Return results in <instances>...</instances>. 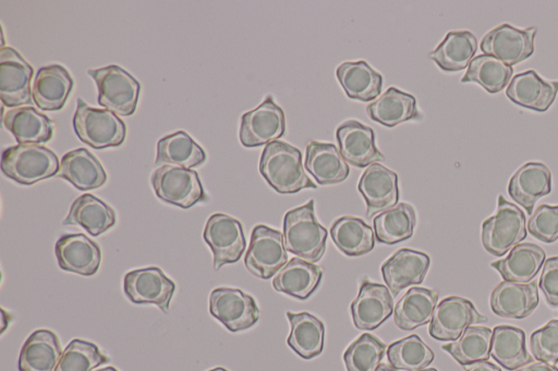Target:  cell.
<instances>
[{
    "label": "cell",
    "mask_w": 558,
    "mask_h": 371,
    "mask_svg": "<svg viewBox=\"0 0 558 371\" xmlns=\"http://www.w3.org/2000/svg\"><path fill=\"white\" fill-rule=\"evenodd\" d=\"M259 172L280 194L316 188L303 168L301 151L284 141L275 140L265 146L259 160Z\"/></svg>",
    "instance_id": "1"
},
{
    "label": "cell",
    "mask_w": 558,
    "mask_h": 371,
    "mask_svg": "<svg viewBox=\"0 0 558 371\" xmlns=\"http://www.w3.org/2000/svg\"><path fill=\"white\" fill-rule=\"evenodd\" d=\"M328 232L315 217L314 200L289 210L283 218V238L288 251L308 262H317L326 250Z\"/></svg>",
    "instance_id": "2"
},
{
    "label": "cell",
    "mask_w": 558,
    "mask_h": 371,
    "mask_svg": "<svg viewBox=\"0 0 558 371\" xmlns=\"http://www.w3.org/2000/svg\"><path fill=\"white\" fill-rule=\"evenodd\" d=\"M57 154L38 144H19L7 148L1 157L3 174L21 185H33L58 174Z\"/></svg>",
    "instance_id": "3"
},
{
    "label": "cell",
    "mask_w": 558,
    "mask_h": 371,
    "mask_svg": "<svg viewBox=\"0 0 558 371\" xmlns=\"http://www.w3.org/2000/svg\"><path fill=\"white\" fill-rule=\"evenodd\" d=\"M525 237L523 211L499 195L495 214L482 224V244L485 250L493 256L501 257Z\"/></svg>",
    "instance_id": "4"
},
{
    "label": "cell",
    "mask_w": 558,
    "mask_h": 371,
    "mask_svg": "<svg viewBox=\"0 0 558 371\" xmlns=\"http://www.w3.org/2000/svg\"><path fill=\"white\" fill-rule=\"evenodd\" d=\"M73 128L82 141L95 149L122 145L126 133L123 121L116 113L92 108L81 98L76 100Z\"/></svg>",
    "instance_id": "5"
},
{
    "label": "cell",
    "mask_w": 558,
    "mask_h": 371,
    "mask_svg": "<svg viewBox=\"0 0 558 371\" xmlns=\"http://www.w3.org/2000/svg\"><path fill=\"white\" fill-rule=\"evenodd\" d=\"M98 89V103L107 110L129 116L134 113L141 84L119 65L88 70Z\"/></svg>",
    "instance_id": "6"
},
{
    "label": "cell",
    "mask_w": 558,
    "mask_h": 371,
    "mask_svg": "<svg viewBox=\"0 0 558 371\" xmlns=\"http://www.w3.org/2000/svg\"><path fill=\"white\" fill-rule=\"evenodd\" d=\"M151 185L159 199L183 209L207 201L198 174L191 169L159 166L151 175Z\"/></svg>",
    "instance_id": "7"
},
{
    "label": "cell",
    "mask_w": 558,
    "mask_h": 371,
    "mask_svg": "<svg viewBox=\"0 0 558 371\" xmlns=\"http://www.w3.org/2000/svg\"><path fill=\"white\" fill-rule=\"evenodd\" d=\"M287 261L283 234L263 224L256 225L244 258L246 269L255 276L267 280L277 274Z\"/></svg>",
    "instance_id": "8"
},
{
    "label": "cell",
    "mask_w": 558,
    "mask_h": 371,
    "mask_svg": "<svg viewBox=\"0 0 558 371\" xmlns=\"http://www.w3.org/2000/svg\"><path fill=\"white\" fill-rule=\"evenodd\" d=\"M203 237L213 251L215 270L239 261L246 247L242 224L225 213L208 218Z\"/></svg>",
    "instance_id": "9"
},
{
    "label": "cell",
    "mask_w": 558,
    "mask_h": 371,
    "mask_svg": "<svg viewBox=\"0 0 558 371\" xmlns=\"http://www.w3.org/2000/svg\"><path fill=\"white\" fill-rule=\"evenodd\" d=\"M209 312L233 333L252 327L259 319L255 299L241 289L231 287L213 289Z\"/></svg>",
    "instance_id": "10"
},
{
    "label": "cell",
    "mask_w": 558,
    "mask_h": 371,
    "mask_svg": "<svg viewBox=\"0 0 558 371\" xmlns=\"http://www.w3.org/2000/svg\"><path fill=\"white\" fill-rule=\"evenodd\" d=\"M486 320L469 299L449 296L436 306L428 332L435 339L453 342L472 324Z\"/></svg>",
    "instance_id": "11"
},
{
    "label": "cell",
    "mask_w": 558,
    "mask_h": 371,
    "mask_svg": "<svg viewBox=\"0 0 558 371\" xmlns=\"http://www.w3.org/2000/svg\"><path fill=\"white\" fill-rule=\"evenodd\" d=\"M123 289L130 301L153 304L161 311L169 312L175 284L161 269L149 267L128 272L123 279Z\"/></svg>",
    "instance_id": "12"
},
{
    "label": "cell",
    "mask_w": 558,
    "mask_h": 371,
    "mask_svg": "<svg viewBox=\"0 0 558 371\" xmlns=\"http://www.w3.org/2000/svg\"><path fill=\"white\" fill-rule=\"evenodd\" d=\"M284 132V113L268 96L257 108L242 115L239 137L244 147H258L275 141Z\"/></svg>",
    "instance_id": "13"
},
{
    "label": "cell",
    "mask_w": 558,
    "mask_h": 371,
    "mask_svg": "<svg viewBox=\"0 0 558 371\" xmlns=\"http://www.w3.org/2000/svg\"><path fill=\"white\" fill-rule=\"evenodd\" d=\"M535 35V27L520 29L509 24H501L483 37L481 50L484 54L495 57L512 66L533 54Z\"/></svg>",
    "instance_id": "14"
},
{
    "label": "cell",
    "mask_w": 558,
    "mask_h": 371,
    "mask_svg": "<svg viewBox=\"0 0 558 371\" xmlns=\"http://www.w3.org/2000/svg\"><path fill=\"white\" fill-rule=\"evenodd\" d=\"M33 67L11 47L0 51V97L4 106L31 103Z\"/></svg>",
    "instance_id": "15"
},
{
    "label": "cell",
    "mask_w": 558,
    "mask_h": 371,
    "mask_svg": "<svg viewBox=\"0 0 558 371\" xmlns=\"http://www.w3.org/2000/svg\"><path fill=\"white\" fill-rule=\"evenodd\" d=\"M393 311V300L388 287L363 280L357 297L351 304V314L355 327L375 330Z\"/></svg>",
    "instance_id": "16"
},
{
    "label": "cell",
    "mask_w": 558,
    "mask_h": 371,
    "mask_svg": "<svg viewBox=\"0 0 558 371\" xmlns=\"http://www.w3.org/2000/svg\"><path fill=\"white\" fill-rule=\"evenodd\" d=\"M336 137L342 158L356 168L385 160L375 145L374 131L359 121L349 120L340 124Z\"/></svg>",
    "instance_id": "17"
},
{
    "label": "cell",
    "mask_w": 558,
    "mask_h": 371,
    "mask_svg": "<svg viewBox=\"0 0 558 371\" xmlns=\"http://www.w3.org/2000/svg\"><path fill=\"white\" fill-rule=\"evenodd\" d=\"M54 252L63 271L90 276L100 265L99 246L84 234H65L56 243Z\"/></svg>",
    "instance_id": "18"
},
{
    "label": "cell",
    "mask_w": 558,
    "mask_h": 371,
    "mask_svg": "<svg viewBox=\"0 0 558 371\" xmlns=\"http://www.w3.org/2000/svg\"><path fill=\"white\" fill-rule=\"evenodd\" d=\"M357 189L366 202L367 217H372L397 205L398 175L379 163H373L360 177Z\"/></svg>",
    "instance_id": "19"
},
{
    "label": "cell",
    "mask_w": 558,
    "mask_h": 371,
    "mask_svg": "<svg viewBox=\"0 0 558 371\" xmlns=\"http://www.w3.org/2000/svg\"><path fill=\"white\" fill-rule=\"evenodd\" d=\"M429 264L425 252L401 248L383 263L381 273L389 290L397 296L403 288L422 283Z\"/></svg>",
    "instance_id": "20"
},
{
    "label": "cell",
    "mask_w": 558,
    "mask_h": 371,
    "mask_svg": "<svg viewBox=\"0 0 558 371\" xmlns=\"http://www.w3.org/2000/svg\"><path fill=\"white\" fill-rule=\"evenodd\" d=\"M551 191V173L541 162H527L511 176L508 194L527 214H532L535 202Z\"/></svg>",
    "instance_id": "21"
},
{
    "label": "cell",
    "mask_w": 558,
    "mask_h": 371,
    "mask_svg": "<svg viewBox=\"0 0 558 371\" xmlns=\"http://www.w3.org/2000/svg\"><path fill=\"white\" fill-rule=\"evenodd\" d=\"M538 289L535 282L517 283L504 281L490 295L493 312L502 318L523 319L538 305Z\"/></svg>",
    "instance_id": "22"
},
{
    "label": "cell",
    "mask_w": 558,
    "mask_h": 371,
    "mask_svg": "<svg viewBox=\"0 0 558 371\" xmlns=\"http://www.w3.org/2000/svg\"><path fill=\"white\" fill-rule=\"evenodd\" d=\"M557 92L558 81L544 79L533 70L514 75L506 90L512 102L537 112L546 111Z\"/></svg>",
    "instance_id": "23"
},
{
    "label": "cell",
    "mask_w": 558,
    "mask_h": 371,
    "mask_svg": "<svg viewBox=\"0 0 558 371\" xmlns=\"http://www.w3.org/2000/svg\"><path fill=\"white\" fill-rule=\"evenodd\" d=\"M73 84V78L64 66H43L35 76L32 98L44 111L61 110L72 91Z\"/></svg>",
    "instance_id": "24"
},
{
    "label": "cell",
    "mask_w": 558,
    "mask_h": 371,
    "mask_svg": "<svg viewBox=\"0 0 558 371\" xmlns=\"http://www.w3.org/2000/svg\"><path fill=\"white\" fill-rule=\"evenodd\" d=\"M61 355V346L56 333L39 329L24 342L17 369L19 371H54Z\"/></svg>",
    "instance_id": "25"
},
{
    "label": "cell",
    "mask_w": 558,
    "mask_h": 371,
    "mask_svg": "<svg viewBox=\"0 0 558 371\" xmlns=\"http://www.w3.org/2000/svg\"><path fill=\"white\" fill-rule=\"evenodd\" d=\"M304 163L308 173L319 185L343 182L350 171L340 151L331 143H308Z\"/></svg>",
    "instance_id": "26"
},
{
    "label": "cell",
    "mask_w": 558,
    "mask_h": 371,
    "mask_svg": "<svg viewBox=\"0 0 558 371\" xmlns=\"http://www.w3.org/2000/svg\"><path fill=\"white\" fill-rule=\"evenodd\" d=\"M57 175L80 190L96 189L107 182L101 163L85 148L66 152L61 159Z\"/></svg>",
    "instance_id": "27"
},
{
    "label": "cell",
    "mask_w": 558,
    "mask_h": 371,
    "mask_svg": "<svg viewBox=\"0 0 558 371\" xmlns=\"http://www.w3.org/2000/svg\"><path fill=\"white\" fill-rule=\"evenodd\" d=\"M545 258L546 253L538 245L523 243L514 246L506 258L492 262L490 267L505 281L530 283L539 272Z\"/></svg>",
    "instance_id": "28"
},
{
    "label": "cell",
    "mask_w": 558,
    "mask_h": 371,
    "mask_svg": "<svg viewBox=\"0 0 558 371\" xmlns=\"http://www.w3.org/2000/svg\"><path fill=\"white\" fill-rule=\"evenodd\" d=\"M322 276L318 265L295 257L277 272L272 286L277 292L304 300L318 287Z\"/></svg>",
    "instance_id": "29"
},
{
    "label": "cell",
    "mask_w": 558,
    "mask_h": 371,
    "mask_svg": "<svg viewBox=\"0 0 558 371\" xmlns=\"http://www.w3.org/2000/svg\"><path fill=\"white\" fill-rule=\"evenodd\" d=\"M3 124L19 144H41L53 135V123L33 107H17L7 110Z\"/></svg>",
    "instance_id": "30"
},
{
    "label": "cell",
    "mask_w": 558,
    "mask_h": 371,
    "mask_svg": "<svg viewBox=\"0 0 558 371\" xmlns=\"http://www.w3.org/2000/svg\"><path fill=\"white\" fill-rule=\"evenodd\" d=\"M368 116L387 127H393L405 121L421 119L416 99L396 87L388 88L366 107Z\"/></svg>",
    "instance_id": "31"
},
{
    "label": "cell",
    "mask_w": 558,
    "mask_h": 371,
    "mask_svg": "<svg viewBox=\"0 0 558 371\" xmlns=\"http://www.w3.org/2000/svg\"><path fill=\"white\" fill-rule=\"evenodd\" d=\"M62 224L80 225L92 236H98L116 224V213L102 200L84 194L73 201Z\"/></svg>",
    "instance_id": "32"
},
{
    "label": "cell",
    "mask_w": 558,
    "mask_h": 371,
    "mask_svg": "<svg viewBox=\"0 0 558 371\" xmlns=\"http://www.w3.org/2000/svg\"><path fill=\"white\" fill-rule=\"evenodd\" d=\"M438 293L426 287H411L395 307V323L410 331L432 321Z\"/></svg>",
    "instance_id": "33"
},
{
    "label": "cell",
    "mask_w": 558,
    "mask_h": 371,
    "mask_svg": "<svg viewBox=\"0 0 558 371\" xmlns=\"http://www.w3.org/2000/svg\"><path fill=\"white\" fill-rule=\"evenodd\" d=\"M336 75L351 99L367 102L381 91V75L365 61L343 62L337 67Z\"/></svg>",
    "instance_id": "34"
},
{
    "label": "cell",
    "mask_w": 558,
    "mask_h": 371,
    "mask_svg": "<svg viewBox=\"0 0 558 371\" xmlns=\"http://www.w3.org/2000/svg\"><path fill=\"white\" fill-rule=\"evenodd\" d=\"M290 322L288 345L302 358L312 359L324 348L325 325L308 312H287Z\"/></svg>",
    "instance_id": "35"
},
{
    "label": "cell",
    "mask_w": 558,
    "mask_h": 371,
    "mask_svg": "<svg viewBox=\"0 0 558 371\" xmlns=\"http://www.w3.org/2000/svg\"><path fill=\"white\" fill-rule=\"evenodd\" d=\"M477 50V39L469 30L449 32L429 58L446 72H458L469 66Z\"/></svg>",
    "instance_id": "36"
},
{
    "label": "cell",
    "mask_w": 558,
    "mask_h": 371,
    "mask_svg": "<svg viewBox=\"0 0 558 371\" xmlns=\"http://www.w3.org/2000/svg\"><path fill=\"white\" fill-rule=\"evenodd\" d=\"M205 160L203 148L183 131L165 136L157 144L156 165L191 169L203 164Z\"/></svg>",
    "instance_id": "37"
},
{
    "label": "cell",
    "mask_w": 558,
    "mask_h": 371,
    "mask_svg": "<svg viewBox=\"0 0 558 371\" xmlns=\"http://www.w3.org/2000/svg\"><path fill=\"white\" fill-rule=\"evenodd\" d=\"M490 356L507 370H515L532 361L526 350L525 333L510 325H498L493 330Z\"/></svg>",
    "instance_id": "38"
},
{
    "label": "cell",
    "mask_w": 558,
    "mask_h": 371,
    "mask_svg": "<svg viewBox=\"0 0 558 371\" xmlns=\"http://www.w3.org/2000/svg\"><path fill=\"white\" fill-rule=\"evenodd\" d=\"M330 235L337 248L349 257L366 255L375 244L372 227L354 217L336 220L330 227Z\"/></svg>",
    "instance_id": "39"
},
{
    "label": "cell",
    "mask_w": 558,
    "mask_h": 371,
    "mask_svg": "<svg viewBox=\"0 0 558 371\" xmlns=\"http://www.w3.org/2000/svg\"><path fill=\"white\" fill-rule=\"evenodd\" d=\"M416 223L414 208L407 202H399L378 213L374 220L375 236L379 243L393 245L410 238Z\"/></svg>",
    "instance_id": "40"
},
{
    "label": "cell",
    "mask_w": 558,
    "mask_h": 371,
    "mask_svg": "<svg viewBox=\"0 0 558 371\" xmlns=\"http://www.w3.org/2000/svg\"><path fill=\"white\" fill-rule=\"evenodd\" d=\"M493 331L486 326H470L462 335L442 349L461 366L485 361L490 357Z\"/></svg>",
    "instance_id": "41"
},
{
    "label": "cell",
    "mask_w": 558,
    "mask_h": 371,
    "mask_svg": "<svg viewBox=\"0 0 558 371\" xmlns=\"http://www.w3.org/2000/svg\"><path fill=\"white\" fill-rule=\"evenodd\" d=\"M513 70L499 59L481 54L472 59L461 83H477L487 92L501 91L509 83Z\"/></svg>",
    "instance_id": "42"
},
{
    "label": "cell",
    "mask_w": 558,
    "mask_h": 371,
    "mask_svg": "<svg viewBox=\"0 0 558 371\" xmlns=\"http://www.w3.org/2000/svg\"><path fill=\"white\" fill-rule=\"evenodd\" d=\"M387 358L396 370L420 371L434 360L433 350L415 334L389 345Z\"/></svg>",
    "instance_id": "43"
},
{
    "label": "cell",
    "mask_w": 558,
    "mask_h": 371,
    "mask_svg": "<svg viewBox=\"0 0 558 371\" xmlns=\"http://www.w3.org/2000/svg\"><path fill=\"white\" fill-rule=\"evenodd\" d=\"M386 345L374 335L364 333L352 342L343 354L347 371H376Z\"/></svg>",
    "instance_id": "44"
},
{
    "label": "cell",
    "mask_w": 558,
    "mask_h": 371,
    "mask_svg": "<svg viewBox=\"0 0 558 371\" xmlns=\"http://www.w3.org/2000/svg\"><path fill=\"white\" fill-rule=\"evenodd\" d=\"M107 362L109 358L97 345L74 338L62 351L54 371H93Z\"/></svg>",
    "instance_id": "45"
},
{
    "label": "cell",
    "mask_w": 558,
    "mask_h": 371,
    "mask_svg": "<svg viewBox=\"0 0 558 371\" xmlns=\"http://www.w3.org/2000/svg\"><path fill=\"white\" fill-rule=\"evenodd\" d=\"M531 350L538 361L550 364L558 362V320H550L532 333Z\"/></svg>",
    "instance_id": "46"
},
{
    "label": "cell",
    "mask_w": 558,
    "mask_h": 371,
    "mask_svg": "<svg viewBox=\"0 0 558 371\" xmlns=\"http://www.w3.org/2000/svg\"><path fill=\"white\" fill-rule=\"evenodd\" d=\"M527 231L541 242H556L558 239V206L541 205L531 214Z\"/></svg>",
    "instance_id": "47"
},
{
    "label": "cell",
    "mask_w": 558,
    "mask_h": 371,
    "mask_svg": "<svg viewBox=\"0 0 558 371\" xmlns=\"http://www.w3.org/2000/svg\"><path fill=\"white\" fill-rule=\"evenodd\" d=\"M538 285L547 304L558 307V257H551L544 262Z\"/></svg>",
    "instance_id": "48"
},
{
    "label": "cell",
    "mask_w": 558,
    "mask_h": 371,
    "mask_svg": "<svg viewBox=\"0 0 558 371\" xmlns=\"http://www.w3.org/2000/svg\"><path fill=\"white\" fill-rule=\"evenodd\" d=\"M515 371H558V368L554 364L544 361H531Z\"/></svg>",
    "instance_id": "49"
},
{
    "label": "cell",
    "mask_w": 558,
    "mask_h": 371,
    "mask_svg": "<svg viewBox=\"0 0 558 371\" xmlns=\"http://www.w3.org/2000/svg\"><path fill=\"white\" fill-rule=\"evenodd\" d=\"M464 367V371H501L496 364L485 360L473 362Z\"/></svg>",
    "instance_id": "50"
},
{
    "label": "cell",
    "mask_w": 558,
    "mask_h": 371,
    "mask_svg": "<svg viewBox=\"0 0 558 371\" xmlns=\"http://www.w3.org/2000/svg\"><path fill=\"white\" fill-rule=\"evenodd\" d=\"M376 371H397L396 369L391 368L387 364H380Z\"/></svg>",
    "instance_id": "51"
},
{
    "label": "cell",
    "mask_w": 558,
    "mask_h": 371,
    "mask_svg": "<svg viewBox=\"0 0 558 371\" xmlns=\"http://www.w3.org/2000/svg\"><path fill=\"white\" fill-rule=\"evenodd\" d=\"M94 371H118V370L114 367L108 366V367L96 369Z\"/></svg>",
    "instance_id": "52"
},
{
    "label": "cell",
    "mask_w": 558,
    "mask_h": 371,
    "mask_svg": "<svg viewBox=\"0 0 558 371\" xmlns=\"http://www.w3.org/2000/svg\"><path fill=\"white\" fill-rule=\"evenodd\" d=\"M208 371H227L225 368L222 367H217V368H214L211 370H208Z\"/></svg>",
    "instance_id": "53"
},
{
    "label": "cell",
    "mask_w": 558,
    "mask_h": 371,
    "mask_svg": "<svg viewBox=\"0 0 558 371\" xmlns=\"http://www.w3.org/2000/svg\"><path fill=\"white\" fill-rule=\"evenodd\" d=\"M420 371H437V370L434 369V368H428V369H423V370H420Z\"/></svg>",
    "instance_id": "54"
}]
</instances>
